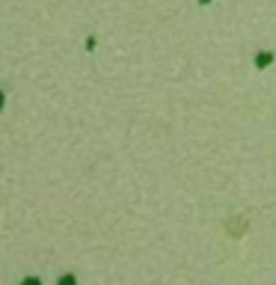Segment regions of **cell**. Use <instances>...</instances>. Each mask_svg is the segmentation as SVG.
<instances>
[{
    "mask_svg": "<svg viewBox=\"0 0 276 285\" xmlns=\"http://www.w3.org/2000/svg\"><path fill=\"white\" fill-rule=\"evenodd\" d=\"M57 285H77V276H74V273H60Z\"/></svg>",
    "mask_w": 276,
    "mask_h": 285,
    "instance_id": "obj_1",
    "label": "cell"
},
{
    "mask_svg": "<svg viewBox=\"0 0 276 285\" xmlns=\"http://www.w3.org/2000/svg\"><path fill=\"white\" fill-rule=\"evenodd\" d=\"M18 285H42V279H39V276H24Z\"/></svg>",
    "mask_w": 276,
    "mask_h": 285,
    "instance_id": "obj_2",
    "label": "cell"
},
{
    "mask_svg": "<svg viewBox=\"0 0 276 285\" xmlns=\"http://www.w3.org/2000/svg\"><path fill=\"white\" fill-rule=\"evenodd\" d=\"M3 107H6V92L0 89V113H3Z\"/></svg>",
    "mask_w": 276,
    "mask_h": 285,
    "instance_id": "obj_3",
    "label": "cell"
}]
</instances>
